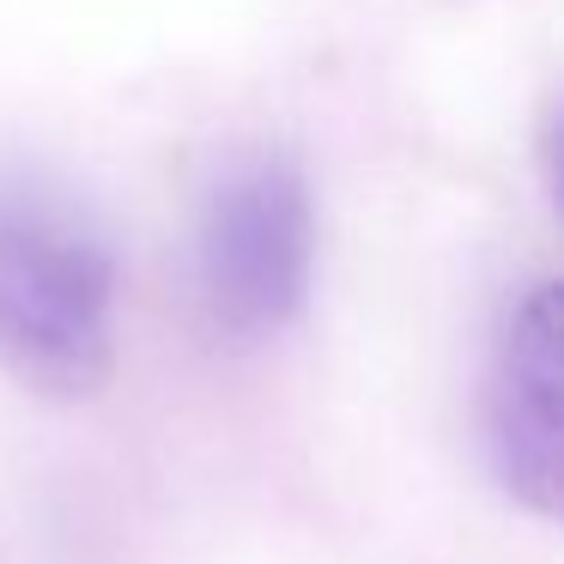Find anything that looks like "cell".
Segmentation results:
<instances>
[{"instance_id": "6da1fadb", "label": "cell", "mask_w": 564, "mask_h": 564, "mask_svg": "<svg viewBox=\"0 0 564 564\" xmlns=\"http://www.w3.org/2000/svg\"><path fill=\"white\" fill-rule=\"evenodd\" d=\"M116 358V243L37 176H0V370L79 401Z\"/></svg>"}, {"instance_id": "7a4b0ae2", "label": "cell", "mask_w": 564, "mask_h": 564, "mask_svg": "<svg viewBox=\"0 0 564 564\" xmlns=\"http://www.w3.org/2000/svg\"><path fill=\"white\" fill-rule=\"evenodd\" d=\"M316 273L310 183L280 152H249L213 176L195 225V285L213 328L231 340H273L297 322Z\"/></svg>"}, {"instance_id": "3957f363", "label": "cell", "mask_w": 564, "mask_h": 564, "mask_svg": "<svg viewBox=\"0 0 564 564\" xmlns=\"http://www.w3.org/2000/svg\"><path fill=\"white\" fill-rule=\"evenodd\" d=\"M479 437L498 486L564 528V377L516 346L479 394Z\"/></svg>"}, {"instance_id": "277c9868", "label": "cell", "mask_w": 564, "mask_h": 564, "mask_svg": "<svg viewBox=\"0 0 564 564\" xmlns=\"http://www.w3.org/2000/svg\"><path fill=\"white\" fill-rule=\"evenodd\" d=\"M516 346L564 377V280H540L516 310Z\"/></svg>"}, {"instance_id": "5b68a950", "label": "cell", "mask_w": 564, "mask_h": 564, "mask_svg": "<svg viewBox=\"0 0 564 564\" xmlns=\"http://www.w3.org/2000/svg\"><path fill=\"white\" fill-rule=\"evenodd\" d=\"M546 176H552V195H558V207H564V104L546 122Z\"/></svg>"}]
</instances>
